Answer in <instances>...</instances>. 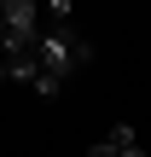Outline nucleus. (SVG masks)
<instances>
[{
    "label": "nucleus",
    "mask_w": 151,
    "mask_h": 157,
    "mask_svg": "<svg viewBox=\"0 0 151 157\" xmlns=\"http://www.w3.org/2000/svg\"><path fill=\"white\" fill-rule=\"evenodd\" d=\"M35 52H41V70L64 82L70 70H81V64L93 58V41H87L76 23H58V29H47V35H41V47H35Z\"/></svg>",
    "instance_id": "nucleus-1"
},
{
    "label": "nucleus",
    "mask_w": 151,
    "mask_h": 157,
    "mask_svg": "<svg viewBox=\"0 0 151 157\" xmlns=\"http://www.w3.org/2000/svg\"><path fill=\"white\" fill-rule=\"evenodd\" d=\"M6 35L41 41V6H35V0H6Z\"/></svg>",
    "instance_id": "nucleus-2"
},
{
    "label": "nucleus",
    "mask_w": 151,
    "mask_h": 157,
    "mask_svg": "<svg viewBox=\"0 0 151 157\" xmlns=\"http://www.w3.org/2000/svg\"><path fill=\"white\" fill-rule=\"evenodd\" d=\"M35 76H41V52H17V58H6V82H29V87H35Z\"/></svg>",
    "instance_id": "nucleus-3"
},
{
    "label": "nucleus",
    "mask_w": 151,
    "mask_h": 157,
    "mask_svg": "<svg viewBox=\"0 0 151 157\" xmlns=\"http://www.w3.org/2000/svg\"><path fill=\"white\" fill-rule=\"evenodd\" d=\"M105 140H111V146H116V151H134V146H140V140H134V128H128V122H116V128H111V134H105Z\"/></svg>",
    "instance_id": "nucleus-4"
},
{
    "label": "nucleus",
    "mask_w": 151,
    "mask_h": 157,
    "mask_svg": "<svg viewBox=\"0 0 151 157\" xmlns=\"http://www.w3.org/2000/svg\"><path fill=\"white\" fill-rule=\"evenodd\" d=\"M35 93H41V99H58V93H64V82H58V76H47V70H41V76H35Z\"/></svg>",
    "instance_id": "nucleus-5"
},
{
    "label": "nucleus",
    "mask_w": 151,
    "mask_h": 157,
    "mask_svg": "<svg viewBox=\"0 0 151 157\" xmlns=\"http://www.w3.org/2000/svg\"><path fill=\"white\" fill-rule=\"evenodd\" d=\"M87 157H122V151H116L111 140H99V146H87Z\"/></svg>",
    "instance_id": "nucleus-6"
},
{
    "label": "nucleus",
    "mask_w": 151,
    "mask_h": 157,
    "mask_svg": "<svg viewBox=\"0 0 151 157\" xmlns=\"http://www.w3.org/2000/svg\"><path fill=\"white\" fill-rule=\"evenodd\" d=\"M0 41H6V0H0Z\"/></svg>",
    "instance_id": "nucleus-7"
},
{
    "label": "nucleus",
    "mask_w": 151,
    "mask_h": 157,
    "mask_svg": "<svg viewBox=\"0 0 151 157\" xmlns=\"http://www.w3.org/2000/svg\"><path fill=\"white\" fill-rule=\"evenodd\" d=\"M122 157H145V151H140V146H134V151H122Z\"/></svg>",
    "instance_id": "nucleus-8"
},
{
    "label": "nucleus",
    "mask_w": 151,
    "mask_h": 157,
    "mask_svg": "<svg viewBox=\"0 0 151 157\" xmlns=\"http://www.w3.org/2000/svg\"><path fill=\"white\" fill-rule=\"evenodd\" d=\"M0 82H6V58H0Z\"/></svg>",
    "instance_id": "nucleus-9"
}]
</instances>
